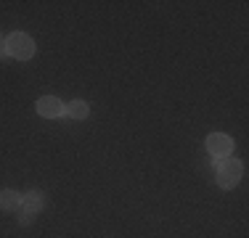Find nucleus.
Returning <instances> with one entry per match:
<instances>
[{
	"label": "nucleus",
	"mask_w": 249,
	"mask_h": 238,
	"mask_svg": "<svg viewBox=\"0 0 249 238\" xmlns=\"http://www.w3.org/2000/svg\"><path fill=\"white\" fill-rule=\"evenodd\" d=\"M241 175H244V167H241L239 159H223L220 167H217V172H215V180H217V186L225 188V190H231V188H236L241 183Z\"/></svg>",
	"instance_id": "f257e3e1"
},
{
	"label": "nucleus",
	"mask_w": 249,
	"mask_h": 238,
	"mask_svg": "<svg viewBox=\"0 0 249 238\" xmlns=\"http://www.w3.org/2000/svg\"><path fill=\"white\" fill-rule=\"evenodd\" d=\"M5 48H8V56L19 58V61H27V58L35 56V40L29 37V34H24V32L8 34V40H5Z\"/></svg>",
	"instance_id": "f03ea898"
},
{
	"label": "nucleus",
	"mask_w": 249,
	"mask_h": 238,
	"mask_svg": "<svg viewBox=\"0 0 249 238\" xmlns=\"http://www.w3.org/2000/svg\"><path fill=\"white\" fill-rule=\"evenodd\" d=\"M207 151L215 159H228L231 153H233V140L225 133H212L210 138H207Z\"/></svg>",
	"instance_id": "7ed1b4c3"
},
{
	"label": "nucleus",
	"mask_w": 249,
	"mask_h": 238,
	"mask_svg": "<svg viewBox=\"0 0 249 238\" xmlns=\"http://www.w3.org/2000/svg\"><path fill=\"white\" fill-rule=\"evenodd\" d=\"M37 114L45 117V119H56L64 114V103L56 98V95H43L37 101Z\"/></svg>",
	"instance_id": "20e7f679"
},
{
	"label": "nucleus",
	"mask_w": 249,
	"mask_h": 238,
	"mask_svg": "<svg viewBox=\"0 0 249 238\" xmlns=\"http://www.w3.org/2000/svg\"><path fill=\"white\" fill-rule=\"evenodd\" d=\"M19 206H21V193H16V190H0V209L16 212Z\"/></svg>",
	"instance_id": "39448f33"
},
{
	"label": "nucleus",
	"mask_w": 249,
	"mask_h": 238,
	"mask_svg": "<svg viewBox=\"0 0 249 238\" xmlns=\"http://www.w3.org/2000/svg\"><path fill=\"white\" fill-rule=\"evenodd\" d=\"M21 206H27V209H32V212H40L45 206V193H40V190H29V193L21 196Z\"/></svg>",
	"instance_id": "423d86ee"
},
{
	"label": "nucleus",
	"mask_w": 249,
	"mask_h": 238,
	"mask_svg": "<svg viewBox=\"0 0 249 238\" xmlns=\"http://www.w3.org/2000/svg\"><path fill=\"white\" fill-rule=\"evenodd\" d=\"M64 114H69L72 119H85L88 114H90V106H88L85 101H72V103H67Z\"/></svg>",
	"instance_id": "0eeeda50"
},
{
	"label": "nucleus",
	"mask_w": 249,
	"mask_h": 238,
	"mask_svg": "<svg viewBox=\"0 0 249 238\" xmlns=\"http://www.w3.org/2000/svg\"><path fill=\"white\" fill-rule=\"evenodd\" d=\"M35 214H37V212H32V209H27V206H24V209H21V214H19V222H21V225L35 222Z\"/></svg>",
	"instance_id": "6e6552de"
},
{
	"label": "nucleus",
	"mask_w": 249,
	"mask_h": 238,
	"mask_svg": "<svg viewBox=\"0 0 249 238\" xmlns=\"http://www.w3.org/2000/svg\"><path fill=\"white\" fill-rule=\"evenodd\" d=\"M3 58H8V48H5V43L0 45V61H3Z\"/></svg>",
	"instance_id": "1a4fd4ad"
},
{
	"label": "nucleus",
	"mask_w": 249,
	"mask_h": 238,
	"mask_svg": "<svg viewBox=\"0 0 249 238\" xmlns=\"http://www.w3.org/2000/svg\"><path fill=\"white\" fill-rule=\"evenodd\" d=\"M3 43H5V40H3V37H0V45H3Z\"/></svg>",
	"instance_id": "9d476101"
}]
</instances>
